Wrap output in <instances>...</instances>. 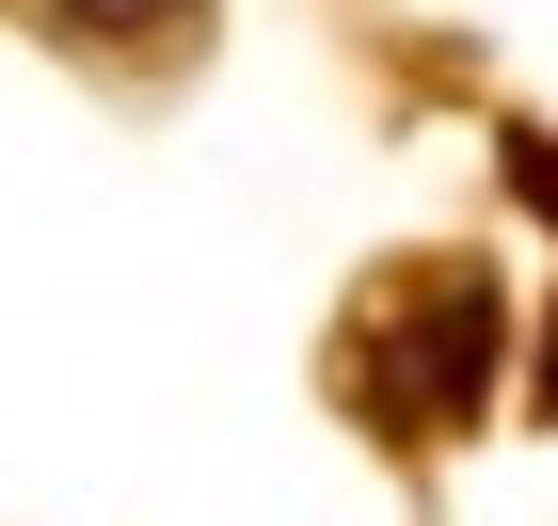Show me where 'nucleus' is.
<instances>
[{"instance_id": "f03ea898", "label": "nucleus", "mask_w": 558, "mask_h": 526, "mask_svg": "<svg viewBox=\"0 0 558 526\" xmlns=\"http://www.w3.org/2000/svg\"><path fill=\"white\" fill-rule=\"evenodd\" d=\"M48 16H64L81 48H144V33H175L192 0H48Z\"/></svg>"}, {"instance_id": "7ed1b4c3", "label": "nucleus", "mask_w": 558, "mask_h": 526, "mask_svg": "<svg viewBox=\"0 0 558 526\" xmlns=\"http://www.w3.org/2000/svg\"><path fill=\"white\" fill-rule=\"evenodd\" d=\"M495 160H511V192H526V208L558 223V144H543V129H511V144H495Z\"/></svg>"}, {"instance_id": "20e7f679", "label": "nucleus", "mask_w": 558, "mask_h": 526, "mask_svg": "<svg viewBox=\"0 0 558 526\" xmlns=\"http://www.w3.org/2000/svg\"><path fill=\"white\" fill-rule=\"evenodd\" d=\"M543 415H558V335H543Z\"/></svg>"}, {"instance_id": "f257e3e1", "label": "nucleus", "mask_w": 558, "mask_h": 526, "mask_svg": "<svg viewBox=\"0 0 558 526\" xmlns=\"http://www.w3.org/2000/svg\"><path fill=\"white\" fill-rule=\"evenodd\" d=\"M351 399L384 415V431H463L478 399H495V271L447 256L399 288V351H351Z\"/></svg>"}]
</instances>
